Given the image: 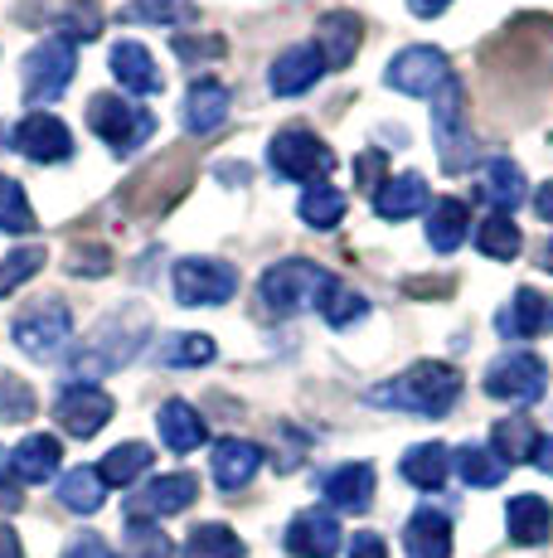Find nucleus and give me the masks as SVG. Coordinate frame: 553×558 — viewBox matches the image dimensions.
Masks as SVG:
<instances>
[{"label":"nucleus","mask_w":553,"mask_h":558,"mask_svg":"<svg viewBox=\"0 0 553 558\" xmlns=\"http://www.w3.org/2000/svg\"><path fill=\"white\" fill-rule=\"evenodd\" d=\"M146 330H151V316H146L142 306H122V311H112V316H102L98 326H93V336L73 350V360H69L73 379L88 384V374L102 379V374L132 364L146 345Z\"/></svg>","instance_id":"1"},{"label":"nucleus","mask_w":553,"mask_h":558,"mask_svg":"<svg viewBox=\"0 0 553 558\" xmlns=\"http://www.w3.org/2000/svg\"><path fill=\"white\" fill-rule=\"evenodd\" d=\"M462 399V374L442 360H418L403 379H393L389 389H374L369 403H384V408H403V413H418V417H446Z\"/></svg>","instance_id":"2"},{"label":"nucleus","mask_w":553,"mask_h":558,"mask_svg":"<svg viewBox=\"0 0 553 558\" xmlns=\"http://www.w3.org/2000/svg\"><path fill=\"white\" fill-rule=\"evenodd\" d=\"M335 272H325L321 263H306V257H286V263H272L258 282V296L272 316H296V311H321L325 296L335 292Z\"/></svg>","instance_id":"3"},{"label":"nucleus","mask_w":553,"mask_h":558,"mask_svg":"<svg viewBox=\"0 0 553 558\" xmlns=\"http://www.w3.org/2000/svg\"><path fill=\"white\" fill-rule=\"evenodd\" d=\"M88 126L98 142H108L116 156H132L136 146L151 142L156 117L146 107H136L132 98H116V93H93L88 98Z\"/></svg>","instance_id":"4"},{"label":"nucleus","mask_w":553,"mask_h":558,"mask_svg":"<svg viewBox=\"0 0 553 558\" xmlns=\"http://www.w3.org/2000/svg\"><path fill=\"white\" fill-rule=\"evenodd\" d=\"M73 69H78V53H73L69 39H39L35 49L25 53V69H20V93H25L29 107H45L69 93Z\"/></svg>","instance_id":"5"},{"label":"nucleus","mask_w":553,"mask_h":558,"mask_svg":"<svg viewBox=\"0 0 553 558\" xmlns=\"http://www.w3.org/2000/svg\"><path fill=\"white\" fill-rule=\"evenodd\" d=\"M268 160L282 180H296V185H321L335 170V151L306 126H282L268 146Z\"/></svg>","instance_id":"6"},{"label":"nucleus","mask_w":553,"mask_h":558,"mask_svg":"<svg viewBox=\"0 0 553 558\" xmlns=\"http://www.w3.org/2000/svg\"><path fill=\"white\" fill-rule=\"evenodd\" d=\"M170 287H175L180 306H223L238 292V272H233V263H219V257H180L175 272H170Z\"/></svg>","instance_id":"7"},{"label":"nucleus","mask_w":553,"mask_h":558,"mask_svg":"<svg viewBox=\"0 0 553 558\" xmlns=\"http://www.w3.org/2000/svg\"><path fill=\"white\" fill-rule=\"evenodd\" d=\"M486 393L500 403H539L549 393V364L534 350H509L486 369Z\"/></svg>","instance_id":"8"},{"label":"nucleus","mask_w":553,"mask_h":558,"mask_svg":"<svg viewBox=\"0 0 553 558\" xmlns=\"http://www.w3.org/2000/svg\"><path fill=\"white\" fill-rule=\"evenodd\" d=\"M384 83L393 93H408V98H438L446 83H452V69H446L442 49L413 45V49L393 53V63L384 69Z\"/></svg>","instance_id":"9"},{"label":"nucleus","mask_w":553,"mask_h":558,"mask_svg":"<svg viewBox=\"0 0 553 558\" xmlns=\"http://www.w3.org/2000/svg\"><path fill=\"white\" fill-rule=\"evenodd\" d=\"M199 496V481L189 471H170V476H151L142 490L126 496V520L136 524H156V520H170V514L189 510Z\"/></svg>","instance_id":"10"},{"label":"nucleus","mask_w":553,"mask_h":558,"mask_svg":"<svg viewBox=\"0 0 553 558\" xmlns=\"http://www.w3.org/2000/svg\"><path fill=\"white\" fill-rule=\"evenodd\" d=\"M10 336H15V345L25 350L29 360L45 364V360L63 355V345H69V336H73V316H69V306L45 302V306L25 311V316H15Z\"/></svg>","instance_id":"11"},{"label":"nucleus","mask_w":553,"mask_h":558,"mask_svg":"<svg viewBox=\"0 0 553 558\" xmlns=\"http://www.w3.org/2000/svg\"><path fill=\"white\" fill-rule=\"evenodd\" d=\"M432 136H438V156L446 175H462L471 166V132H466V112H462V88L446 83L432 107Z\"/></svg>","instance_id":"12"},{"label":"nucleus","mask_w":553,"mask_h":558,"mask_svg":"<svg viewBox=\"0 0 553 558\" xmlns=\"http://www.w3.org/2000/svg\"><path fill=\"white\" fill-rule=\"evenodd\" d=\"M112 413H116V403L108 393L93 389V384H78V379L63 384L59 399H54V417L69 437H98L102 427L112 423Z\"/></svg>","instance_id":"13"},{"label":"nucleus","mask_w":553,"mask_h":558,"mask_svg":"<svg viewBox=\"0 0 553 558\" xmlns=\"http://www.w3.org/2000/svg\"><path fill=\"white\" fill-rule=\"evenodd\" d=\"M286 554L292 558H335L340 554V520L335 510L316 506L302 510L292 524H286Z\"/></svg>","instance_id":"14"},{"label":"nucleus","mask_w":553,"mask_h":558,"mask_svg":"<svg viewBox=\"0 0 553 558\" xmlns=\"http://www.w3.org/2000/svg\"><path fill=\"white\" fill-rule=\"evenodd\" d=\"M325 73V59L316 45H292L276 53V63L268 69V88L276 98H302V93H311L316 83H321Z\"/></svg>","instance_id":"15"},{"label":"nucleus","mask_w":553,"mask_h":558,"mask_svg":"<svg viewBox=\"0 0 553 558\" xmlns=\"http://www.w3.org/2000/svg\"><path fill=\"white\" fill-rule=\"evenodd\" d=\"M15 146L29 160H39V166H54V160H69L73 156L69 126H63L59 117H49V112H29L25 122L15 126Z\"/></svg>","instance_id":"16"},{"label":"nucleus","mask_w":553,"mask_h":558,"mask_svg":"<svg viewBox=\"0 0 553 558\" xmlns=\"http://www.w3.org/2000/svg\"><path fill=\"white\" fill-rule=\"evenodd\" d=\"M359 45H365V20H359L355 10H331V15H321V25H316V49H321L325 69H349Z\"/></svg>","instance_id":"17"},{"label":"nucleus","mask_w":553,"mask_h":558,"mask_svg":"<svg viewBox=\"0 0 553 558\" xmlns=\"http://www.w3.org/2000/svg\"><path fill=\"white\" fill-rule=\"evenodd\" d=\"M108 69H112V78L122 83L126 93H132V98H146V93H161L165 88L161 69H156V59H151V49L136 45V39H122V45H112Z\"/></svg>","instance_id":"18"},{"label":"nucleus","mask_w":553,"mask_h":558,"mask_svg":"<svg viewBox=\"0 0 553 558\" xmlns=\"http://www.w3.org/2000/svg\"><path fill=\"white\" fill-rule=\"evenodd\" d=\"M549 326H553V296L534 292V287H519L515 302L495 316V330L505 340H534L539 330H549Z\"/></svg>","instance_id":"19"},{"label":"nucleus","mask_w":553,"mask_h":558,"mask_svg":"<svg viewBox=\"0 0 553 558\" xmlns=\"http://www.w3.org/2000/svg\"><path fill=\"white\" fill-rule=\"evenodd\" d=\"M325 500H331V510L340 514H365L369 500H374V466L369 461H345V466H335L331 476L321 481Z\"/></svg>","instance_id":"20"},{"label":"nucleus","mask_w":553,"mask_h":558,"mask_svg":"<svg viewBox=\"0 0 553 558\" xmlns=\"http://www.w3.org/2000/svg\"><path fill=\"white\" fill-rule=\"evenodd\" d=\"M209 466H214V486L219 490H243L253 476H258L262 447L243 442V437H223V442H214V457H209Z\"/></svg>","instance_id":"21"},{"label":"nucleus","mask_w":553,"mask_h":558,"mask_svg":"<svg viewBox=\"0 0 553 558\" xmlns=\"http://www.w3.org/2000/svg\"><path fill=\"white\" fill-rule=\"evenodd\" d=\"M223 117H229V88L214 78H199L195 88L185 93V107H180V122H185V132L195 136H209L223 126Z\"/></svg>","instance_id":"22"},{"label":"nucleus","mask_w":553,"mask_h":558,"mask_svg":"<svg viewBox=\"0 0 553 558\" xmlns=\"http://www.w3.org/2000/svg\"><path fill=\"white\" fill-rule=\"evenodd\" d=\"M428 199H432L428 180H422L418 170H408V175H393L374 190V214L389 223H398V219H413L418 209H428Z\"/></svg>","instance_id":"23"},{"label":"nucleus","mask_w":553,"mask_h":558,"mask_svg":"<svg viewBox=\"0 0 553 558\" xmlns=\"http://www.w3.org/2000/svg\"><path fill=\"white\" fill-rule=\"evenodd\" d=\"M59 466H63V447H59V437H49V433L25 437V442L10 452V476L29 481V486H39V481H54Z\"/></svg>","instance_id":"24"},{"label":"nucleus","mask_w":553,"mask_h":558,"mask_svg":"<svg viewBox=\"0 0 553 558\" xmlns=\"http://www.w3.org/2000/svg\"><path fill=\"white\" fill-rule=\"evenodd\" d=\"M505 530L515 544H525V549H539V544H549L553 534V510L544 496H515L505 506Z\"/></svg>","instance_id":"25"},{"label":"nucleus","mask_w":553,"mask_h":558,"mask_svg":"<svg viewBox=\"0 0 553 558\" xmlns=\"http://www.w3.org/2000/svg\"><path fill=\"white\" fill-rule=\"evenodd\" d=\"M403 549L408 558H452V520L442 510H418L403 524Z\"/></svg>","instance_id":"26"},{"label":"nucleus","mask_w":553,"mask_h":558,"mask_svg":"<svg viewBox=\"0 0 553 558\" xmlns=\"http://www.w3.org/2000/svg\"><path fill=\"white\" fill-rule=\"evenodd\" d=\"M156 427H161V442L170 447V452H180V457L195 452V447H205V437H209L205 417H199L185 399L161 403V413H156Z\"/></svg>","instance_id":"27"},{"label":"nucleus","mask_w":553,"mask_h":558,"mask_svg":"<svg viewBox=\"0 0 553 558\" xmlns=\"http://www.w3.org/2000/svg\"><path fill=\"white\" fill-rule=\"evenodd\" d=\"M481 195L491 199V214H509L525 204V170L509 156H491L481 166Z\"/></svg>","instance_id":"28"},{"label":"nucleus","mask_w":553,"mask_h":558,"mask_svg":"<svg viewBox=\"0 0 553 558\" xmlns=\"http://www.w3.org/2000/svg\"><path fill=\"white\" fill-rule=\"evenodd\" d=\"M539 427H534V417H500V423L491 427V452L505 461V466H519V461H534L539 457Z\"/></svg>","instance_id":"29"},{"label":"nucleus","mask_w":553,"mask_h":558,"mask_svg":"<svg viewBox=\"0 0 553 558\" xmlns=\"http://www.w3.org/2000/svg\"><path fill=\"white\" fill-rule=\"evenodd\" d=\"M446 476H452V452L442 442H422L403 452V481L418 490H442Z\"/></svg>","instance_id":"30"},{"label":"nucleus","mask_w":553,"mask_h":558,"mask_svg":"<svg viewBox=\"0 0 553 558\" xmlns=\"http://www.w3.org/2000/svg\"><path fill=\"white\" fill-rule=\"evenodd\" d=\"M466 233H471V209L462 199H438L428 209V243L438 253H456L466 243Z\"/></svg>","instance_id":"31"},{"label":"nucleus","mask_w":553,"mask_h":558,"mask_svg":"<svg viewBox=\"0 0 553 558\" xmlns=\"http://www.w3.org/2000/svg\"><path fill=\"white\" fill-rule=\"evenodd\" d=\"M102 500H108V481L93 466H73L59 476V506L73 514H98Z\"/></svg>","instance_id":"32"},{"label":"nucleus","mask_w":553,"mask_h":558,"mask_svg":"<svg viewBox=\"0 0 553 558\" xmlns=\"http://www.w3.org/2000/svg\"><path fill=\"white\" fill-rule=\"evenodd\" d=\"M151 447L146 442H122V447H112L108 457L98 461V476L108 481V486H132V481H142L146 471H151Z\"/></svg>","instance_id":"33"},{"label":"nucleus","mask_w":553,"mask_h":558,"mask_svg":"<svg viewBox=\"0 0 553 558\" xmlns=\"http://www.w3.org/2000/svg\"><path fill=\"white\" fill-rule=\"evenodd\" d=\"M476 248L486 257H495V263H515L519 248H525V239H519L509 214H486V219L476 223Z\"/></svg>","instance_id":"34"},{"label":"nucleus","mask_w":553,"mask_h":558,"mask_svg":"<svg viewBox=\"0 0 553 558\" xmlns=\"http://www.w3.org/2000/svg\"><path fill=\"white\" fill-rule=\"evenodd\" d=\"M452 466H456V476L466 481V486H476V490H491L505 481V461H500L491 447H462V452L452 457Z\"/></svg>","instance_id":"35"},{"label":"nucleus","mask_w":553,"mask_h":558,"mask_svg":"<svg viewBox=\"0 0 553 558\" xmlns=\"http://www.w3.org/2000/svg\"><path fill=\"white\" fill-rule=\"evenodd\" d=\"M214 355H219L214 340L189 330V336H170L165 345L156 350V364H165V369H199V364H209Z\"/></svg>","instance_id":"36"},{"label":"nucleus","mask_w":553,"mask_h":558,"mask_svg":"<svg viewBox=\"0 0 553 558\" xmlns=\"http://www.w3.org/2000/svg\"><path fill=\"white\" fill-rule=\"evenodd\" d=\"M180 558H243V539L229 524H199V530H189Z\"/></svg>","instance_id":"37"},{"label":"nucleus","mask_w":553,"mask_h":558,"mask_svg":"<svg viewBox=\"0 0 553 558\" xmlns=\"http://www.w3.org/2000/svg\"><path fill=\"white\" fill-rule=\"evenodd\" d=\"M296 214H302V223H311V229H335L340 219H345V195H340L335 185H306L302 204H296Z\"/></svg>","instance_id":"38"},{"label":"nucleus","mask_w":553,"mask_h":558,"mask_svg":"<svg viewBox=\"0 0 553 558\" xmlns=\"http://www.w3.org/2000/svg\"><path fill=\"white\" fill-rule=\"evenodd\" d=\"M122 20L126 25H185V20H195V5L189 0H132Z\"/></svg>","instance_id":"39"},{"label":"nucleus","mask_w":553,"mask_h":558,"mask_svg":"<svg viewBox=\"0 0 553 558\" xmlns=\"http://www.w3.org/2000/svg\"><path fill=\"white\" fill-rule=\"evenodd\" d=\"M29 229H39V223H35V209H29L25 185L0 175V233H29Z\"/></svg>","instance_id":"40"},{"label":"nucleus","mask_w":553,"mask_h":558,"mask_svg":"<svg viewBox=\"0 0 553 558\" xmlns=\"http://www.w3.org/2000/svg\"><path fill=\"white\" fill-rule=\"evenodd\" d=\"M54 29H63L59 39H98L102 35V10L98 0H73V5H63L54 15Z\"/></svg>","instance_id":"41"},{"label":"nucleus","mask_w":553,"mask_h":558,"mask_svg":"<svg viewBox=\"0 0 553 558\" xmlns=\"http://www.w3.org/2000/svg\"><path fill=\"white\" fill-rule=\"evenodd\" d=\"M39 267H45V248H15L10 257H0V296L20 292L29 277H39Z\"/></svg>","instance_id":"42"},{"label":"nucleus","mask_w":553,"mask_h":558,"mask_svg":"<svg viewBox=\"0 0 553 558\" xmlns=\"http://www.w3.org/2000/svg\"><path fill=\"white\" fill-rule=\"evenodd\" d=\"M122 558H175V549H170V539L156 524L126 520V554Z\"/></svg>","instance_id":"43"},{"label":"nucleus","mask_w":553,"mask_h":558,"mask_svg":"<svg viewBox=\"0 0 553 558\" xmlns=\"http://www.w3.org/2000/svg\"><path fill=\"white\" fill-rule=\"evenodd\" d=\"M321 316H325V326L345 330V326H355V320H365V316H369V302H365L359 292H345V287H335V292L325 296Z\"/></svg>","instance_id":"44"},{"label":"nucleus","mask_w":553,"mask_h":558,"mask_svg":"<svg viewBox=\"0 0 553 558\" xmlns=\"http://www.w3.org/2000/svg\"><path fill=\"white\" fill-rule=\"evenodd\" d=\"M29 417H35V393H29V384L0 374V423H29Z\"/></svg>","instance_id":"45"},{"label":"nucleus","mask_w":553,"mask_h":558,"mask_svg":"<svg viewBox=\"0 0 553 558\" xmlns=\"http://www.w3.org/2000/svg\"><path fill=\"white\" fill-rule=\"evenodd\" d=\"M108 267H112L108 248H78V253H73V263H69V272L73 277H102Z\"/></svg>","instance_id":"46"},{"label":"nucleus","mask_w":553,"mask_h":558,"mask_svg":"<svg viewBox=\"0 0 553 558\" xmlns=\"http://www.w3.org/2000/svg\"><path fill=\"white\" fill-rule=\"evenodd\" d=\"M63 558H116V554H112V544L102 539V534H73Z\"/></svg>","instance_id":"47"},{"label":"nucleus","mask_w":553,"mask_h":558,"mask_svg":"<svg viewBox=\"0 0 553 558\" xmlns=\"http://www.w3.org/2000/svg\"><path fill=\"white\" fill-rule=\"evenodd\" d=\"M384 166H389L384 151H365V156L355 160V175H359V185H365V190H379V185H384Z\"/></svg>","instance_id":"48"},{"label":"nucleus","mask_w":553,"mask_h":558,"mask_svg":"<svg viewBox=\"0 0 553 558\" xmlns=\"http://www.w3.org/2000/svg\"><path fill=\"white\" fill-rule=\"evenodd\" d=\"M349 558H389V544L379 539V534H355V539H349Z\"/></svg>","instance_id":"49"},{"label":"nucleus","mask_w":553,"mask_h":558,"mask_svg":"<svg viewBox=\"0 0 553 558\" xmlns=\"http://www.w3.org/2000/svg\"><path fill=\"white\" fill-rule=\"evenodd\" d=\"M0 558H25V549H20V534L10 530V524H0Z\"/></svg>","instance_id":"50"},{"label":"nucleus","mask_w":553,"mask_h":558,"mask_svg":"<svg viewBox=\"0 0 553 558\" xmlns=\"http://www.w3.org/2000/svg\"><path fill=\"white\" fill-rule=\"evenodd\" d=\"M446 5H452V0H408V10H413V15H418V20H432V15H442Z\"/></svg>","instance_id":"51"},{"label":"nucleus","mask_w":553,"mask_h":558,"mask_svg":"<svg viewBox=\"0 0 553 558\" xmlns=\"http://www.w3.org/2000/svg\"><path fill=\"white\" fill-rule=\"evenodd\" d=\"M534 214H539L544 223H553V180H549V185H539V195H534Z\"/></svg>","instance_id":"52"},{"label":"nucleus","mask_w":553,"mask_h":558,"mask_svg":"<svg viewBox=\"0 0 553 558\" xmlns=\"http://www.w3.org/2000/svg\"><path fill=\"white\" fill-rule=\"evenodd\" d=\"M0 510H20V481L15 476L0 481Z\"/></svg>","instance_id":"53"},{"label":"nucleus","mask_w":553,"mask_h":558,"mask_svg":"<svg viewBox=\"0 0 553 558\" xmlns=\"http://www.w3.org/2000/svg\"><path fill=\"white\" fill-rule=\"evenodd\" d=\"M534 466H539V471H549V476H553V437H544V442H539Z\"/></svg>","instance_id":"54"},{"label":"nucleus","mask_w":553,"mask_h":558,"mask_svg":"<svg viewBox=\"0 0 553 558\" xmlns=\"http://www.w3.org/2000/svg\"><path fill=\"white\" fill-rule=\"evenodd\" d=\"M539 263H544V272L553 277V239H549V248H544V253H539Z\"/></svg>","instance_id":"55"},{"label":"nucleus","mask_w":553,"mask_h":558,"mask_svg":"<svg viewBox=\"0 0 553 558\" xmlns=\"http://www.w3.org/2000/svg\"><path fill=\"white\" fill-rule=\"evenodd\" d=\"M5 461H10V457H5V447H0V466H5Z\"/></svg>","instance_id":"56"}]
</instances>
